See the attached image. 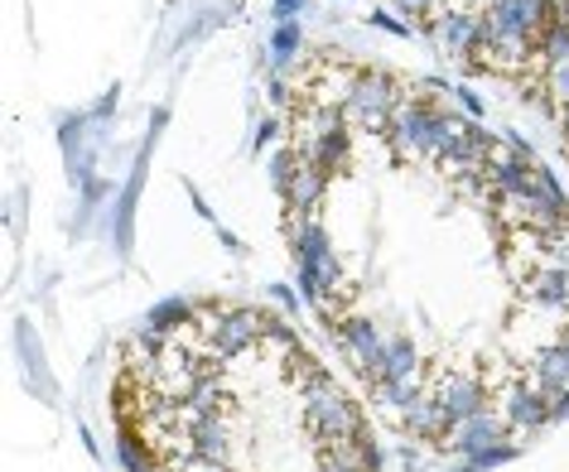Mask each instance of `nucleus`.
<instances>
[{"label": "nucleus", "instance_id": "nucleus-14", "mask_svg": "<svg viewBox=\"0 0 569 472\" xmlns=\"http://www.w3.org/2000/svg\"><path fill=\"white\" fill-rule=\"evenodd\" d=\"M183 429H189V439H193V449L203 453V458H232V424L222 420V410H212V414H189L183 420Z\"/></svg>", "mask_w": 569, "mask_h": 472}, {"label": "nucleus", "instance_id": "nucleus-10", "mask_svg": "<svg viewBox=\"0 0 569 472\" xmlns=\"http://www.w3.org/2000/svg\"><path fill=\"white\" fill-rule=\"evenodd\" d=\"M502 414L511 429H521V434H536V429L550 424V395L540 391V385L526 376V381H511L507 385V400H502Z\"/></svg>", "mask_w": 569, "mask_h": 472}, {"label": "nucleus", "instance_id": "nucleus-12", "mask_svg": "<svg viewBox=\"0 0 569 472\" xmlns=\"http://www.w3.org/2000/svg\"><path fill=\"white\" fill-rule=\"evenodd\" d=\"M323 189H329V174H323L315 160H305L300 174L290 183V193H284V218H319Z\"/></svg>", "mask_w": 569, "mask_h": 472}, {"label": "nucleus", "instance_id": "nucleus-4", "mask_svg": "<svg viewBox=\"0 0 569 472\" xmlns=\"http://www.w3.org/2000/svg\"><path fill=\"white\" fill-rule=\"evenodd\" d=\"M406 97H401V82H396V73H387V68H358L348 82V121L352 125H362V131H372L381 135L391 125L396 117V107H401Z\"/></svg>", "mask_w": 569, "mask_h": 472}, {"label": "nucleus", "instance_id": "nucleus-29", "mask_svg": "<svg viewBox=\"0 0 569 472\" xmlns=\"http://www.w3.org/2000/svg\"><path fill=\"white\" fill-rule=\"evenodd\" d=\"M276 135H280V121H276V117H266L261 125H256V145H270Z\"/></svg>", "mask_w": 569, "mask_h": 472}, {"label": "nucleus", "instance_id": "nucleus-19", "mask_svg": "<svg viewBox=\"0 0 569 472\" xmlns=\"http://www.w3.org/2000/svg\"><path fill=\"white\" fill-rule=\"evenodd\" d=\"M198 319V309L189 304V299H164V304H154L150 313H146V328H160V333H169L174 338L183 323H193Z\"/></svg>", "mask_w": 569, "mask_h": 472}, {"label": "nucleus", "instance_id": "nucleus-9", "mask_svg": "<svg viewBox=\"0 0 569 472\" xmlns=\"http://www.w3.org/2000/svg\"><path fill=\"white\" fill-rule=\"evenodd\" d=\"M435 395H439V405L449 410L453 424H463V420H473V414L492 410L488 405V385H482L478 376H463V371H445V376L435 381Z\"/></svg>", "mask_w": 569, "mask_h": 472}, {"label": "nucleus", "instance_id": "nucleus-1", "mask_svg": "<svg viewBox=\"0 0 569 472\" xmlns=\"http://www.w3.org/2000/svg\"><path fill=\"white\" fill-rule=\"evenodd\" d=\"M459 121H463L459 111H445V107H435L425 92H416V97H406V102L396 107V117H391L387 131H381V140H387L396 154H406V160L435 164L439 145H445L449 131Z\"/></svg>", "mask_w": 569, "mask_h": 472}, {"label": "nucleus", "instance_id": "nucleus-20", "mask_svg": "<svg viewBox=\"0 0 569 472\" xmlns=\"http://www.w3.org/2000/svg\"><path fill=\"white\" fill-rule=\"evenodd\" d=\"M425 395H430V391H425V381H420V376H406V381H396V385H381V391H377V400H381V405H387V410H396V414L416 410Z\"/></svg>", "mask_w": 569, "mask_h": 472}, {"label": "nucleus", "instance_id": "nucleus-6", "mask_svg": "<svg viewBox=\"0 0 569 472\" xmlns=\"http://www.w3.org/2000/svg\"><path fill=\"white\" fill-rule=\"evenodd\" d=\"M333 338H338V352L358 366L362 381L372 376V366L381 362V352H387V333H381V323L367 319V313H348V319L333 328Z\"/></svg>", "mask_w": 569, "mask_h": 472}, {"label": "nucleus", "instance_id": "nucleus-3", "mask_svg": "<svg viewBox=\"0 0 569 472\" xmlns=\"http://www.w3.org/2000/svg\"><path fill=\"white\" fill-rule=\"evenodd\" d=\"M276 313L247 309V304H208L203 323H208V356L212 362H241V356L256 352V342L266 338V323Z\"/></svg>", "mask_w": 569, "mask_h": 472}, {"label": "nucleus", "instance_id": "nucleus-24", "mask_svg": "<svg viewBox=\"0 0 569 472\" xmlns=\"http://www.w3.org/2000/svg\"><path fill=\"white\" fill-rule=\"evenodd\" d=\"M396 16L410 20V24H430L439 16V0H391Z\"/></svg>", "mask_w": 569, "mask_h": 472}, {"label": "nucleus", "instance_id": "nucleus-15", "mask_svg": "<svg viewBox=\"0 0 569 472\" xmlns=\"http://www.w3.org/2000/svg\"><path fill=\"white\" fill-rule=\"evenodd\" d=\"M507 414H497V410H482V414H473V420H463L459 429H453V439H449V449L453 453H478V449H488V443H497V439H507Z\"/></svg>", "mask_w": 569, "mask_h": 472}, {"label": "nucleus", "instance_id": "nucleus-25", "mask_svg": "<svg viewBox=\"0 0 569 472\" xmlns=\"http://www.w3.org/2000/svg\"><path fill=\"white\" fill-rule=\"evenodd\" d=\"M362 472H387V458H381L372 434H362Z\"/></svg>", "mask_w": 569, "mask_h": 472}, {"label": "nucleus", "instance_id": "nucleus-2", "mask_svg": "<svg viewBox=\"0 0 569 472\" xmlns=\"http://www.w3.org/2000/svg\"><path fill=\"white\" fill-rule=\"evenodd\" d=\"M305 429L315 434L319 449H333V443H348L362 434V410L352 405V395L343 385L319 371V376L305 385Z\"/></svg>", "mask_w": 569, "mask_h": 472}, {"label": "nucleus", "instance_id": "nucleus-34", "mask_svg": "<svg viewBox=\"0 0 569 472\" xmlns=\"http://www.w3.org/2000/svg\"><path fill=\"white\" fill-rule=\"evenodd\" d=\"M453 472H482V468H473V463H463V468H453Z\"/></svg>", "mask_w": 569, "mask_h": 472}, {"label": "nucleus", "instance_id": "nucleus-35", "mask_svg": "<svg viewBox=\"0 0 569 472\" xmlns=\"http://www.w3.org/2000/svg\"><path fill=\"white\" fill-rule=\"evenodd\" d=\"M164 472H189V468H174V463H164Z\"/></svg>", "mask_w": 569, "mask_h": 472}, {"label": "nucleus", "instance_id": "nucleus-32", "mask_svg": "<svg viewBox=\"0 0 569 472\" xmlns=\"http://www.w3.org/2000/svg\"><path fill=\"white\" fill-rule=\"evenodd\" d=\"M555 121H560V135H565V145H569V107L555 111Z\"/></svg>", "mask_w": 569, "mask_h": 472}, {"label": "nucleus", "instance_id": "nucleus-33", "mask_svg": "<svg viewBox=\"0 0 569 472\" xmlns=\"http://www.w3.org/2000/svg\"><path fill=\"white\" fill-rule=\"evenodd\" d=\"M555 20H565V24H569V0H555Z\"/></svg>", "mask_w": 569, "mask_h": 472}, {"label": "nucleus", "instance_id": "nucleus-5", "mask_svg": "<svg viewBox=\"0 0 569 472\" xmlns=\"http://www.w3.org/2000/svg\"><path fill=\"white\" fill-rule=\"evenodd\" d=\"M284 227H290L295 265H315L323 275V290L329 294H352L348 270H343V261H338V251H333L329 232H323V222L319 218H284Z\"/></svg>", "mask_w": 569, "mask_h": 472}, {"label": "nucleus", "instance_id": "nucleus-8", "mask_svg": "<svg viewBox=\"0 0 569 472\" xmlns=\"http://www.w3.org/2000/svg\"><path fill=\"white\" fill-rule=\"evenodd\" d=\"M517 290L526 294V304L546 309V313H565L569 309V265L560 261H540L517 280Z\"/></svg>", "mask_w": 569, "mask_h": 472}, {"label": "nucleus", "instance_id": "nucleus-28", "mask_svg": "<svg viewBox=\"0 0 569 472\" xmlns=\"http://www.w3.org/2000/svg\"><path fill=\"white\" fill-rule=\"evenodd\" d=\"M453 97H459V107H463V111H468V117H473V121L482 117V102H478V97L468 92V88H453Z\"/></svg>", "mask_w": 569, "mask_h": 472}, {"label": "nucleus", "instance_id": "nucleus-18", "mask_svg": "<svg viewBox=\"0 0 569 472\" xmlns=\"http://www.w3.org/2000/svg\"><path fill=\"white\" fill-rule=\"evenodd\" d=\"M536 63L540 68H555V63H569V24L565 20H550L536 39Z\"/></svg>", "mask_w": 569, "mask_h": 472}, {"label": "nucleus", "instance_id": "nucleus-11", "mask_svg": "<svg viewBox=\"0 0 569 472\" xmlns=\"http://www.w3.org/2000/svg\"><path fill=\"white\" fill-rule=\"evenodd\" d=\"M406 376H420V348L410 342L406 333H391L387 338V352H381V362L372 366V391H381V385H396Z\"/></svg>", "mask_w": 569, "mask_h": 472}, {"label": "nucleus", "instance_id": "nucleus-30", "mask_svg": "<svg viewBox=\"0 0 569 472\" xmlns=\"http://www.w3.org/2000/svg\"><path fill=\"white\" fill-rule=\"evenodd\" d=\"M565 414H569V391H560V395L550 400V424H560Z\"/></svg>", "mask_w": 569, "mask_h": 472}, {"label": "nucleus", "instance_id": "nucleus-17", "mask_svg": "<svg viewBox=\"0 0 569 472\" xmlns=\"http://www.w3.org/2000/svg\"><path fill=\"white\" fill-rule=\"evenodd\" d=\"M300 44H305V30H300V24H295V20H280L276 30H270V68L290 78V63H295V53H300Z\"/></svg>", "mask_w": 569, "mask_h": 472}, {"label": "nucleus", "instance_id": "nucleus-22", "mask_svg": "<svg viewBox=\"0 0 569 472\" xmlns=\"http://www.w3.org/2000/svg\"><path fill=\"white\" fill-rule=\"evenodd\" d=\"M517 458H521V443H511V439H497V443H488V449L468 453L463 463H473V468H482V472H497V468L517 463Z\"/></svg>", "mask_w": 569, "mask_h": 472}, {"label": "nucleus", "instance_id": "nucleus-27", "mask_svg": "<svg viewBox=\"0 0 569 472\" xmlns=\"http://www.w3.org/2000/svg\"><path fill=\"white\" fill-rule=\"evenodd\" d=\"M372 24H377V30H391V34H406V30H410V20H401V16H387V10H377Z\"/></svg>", "mask_w": 569, "mask_h": 472}, {"label": "nucleus", "instance_id": "nucleus-31", "mask_svg": "<svg viewBox=\"0 0 569 472\" xmlns=\"http://www.w3.org/2000/svg\"><path fill=\"white\" fill-rule=\"evenodd\" d=\"M270 299H276V304H280L284 313H295V309H300V304H295V294H290V290H280V284H276V290H270Z\"/></svg>", "mask_w": 569, "mask_h": 472}, {"label": "nucleus", "instance_id": "nucleus-23", "mask_svg": "<svg viewBox=\"0 0 569 472\" xmlns=\"http://www.w3.org/2000/svg\"><path fill=\"white\" fill-rule=\"evenodd\" d=\"M540 78H546V88H550V102H555V111L569 107V63L540 68Z\"/></svg>", "mask_w": 569, "mask_h": 472}, {"label": "nucleus", "instance_id": "nucleus-13", "mask_svg": "<svg viewBox=\"0 0 569 472\" xmlns=\"http://www.w3.org/2000/svg\"><path fill=\"white\" fill-rule=\"evenodd\" d=\"M401 429H406L410 439H425V443H449V439H453V429H459V424L449 420V410L439 405V395L430 391L416 410H406V414H401Z\"/></svg>", "mask_w": 569, "mask_h": 472}, {"label": "nucleus", "instance_id": "nucleus-21", "mask_svg": "<svg viewBox=\"0 0 569 472\" xmlns=\"http://www.w3.org/2000/svg\"><path fill=\"white\" fill-rule=\"evenodd\" d=\"M300 164H305V154L295 150V145L270 150V189H276L280 198L290 193V183H295V174H300Z\"/></svg>", "mask_w": 569, "mask_h": 472}, {"label": "nucleus", "instance_id": "nucleus-7", "mask_svg": "<svg viewBox=\"0 0 569 472\" xmlns=\"http://www.w3.org/2000/svg\"><path fill=\"white\" fill-rule=\"evenodd\" d=\"M425 30H430L435 44L459 63H473L478 49H482V16H473V10H439Z\"/></svg>", "mask_w": 569, "mask_h": 472}, {"label": "nucleus", "instance_id": "nucleus-16", "mask_svg": "<svg viewBox=\"0 0 569 472\" xmlns=\"http://www.w3.org/2000/svg\"><path fill=\"white\" fill-rule=\"evenodd\" d=\"M531 381L546 391L550 400L569 391V352L560 348V342H550V348H540L536 352V362H531Z\"/></svg>", "mask_w": 569, "mask_h": 472}, {"label": "nucleus", "instance_id": "nucleus-26", "mask_svg": "<svg viewBox=\"0 0 569 472\" xmlns=\"http://www.w3.org/2000/svg\"><path fill=\"white\" fill-rule=\"evenodd\" d=\"M309 6V0H276V6H270V20H295V16H300V10Z\"/></svg>", "mask_w": 569, "mask_h": 472}]
</instances>
